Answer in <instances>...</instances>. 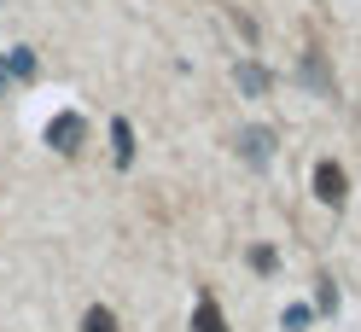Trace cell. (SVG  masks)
Masks as SVG:
<instances>
[{
    "instance_id": "3957f363",
    "label": "cell",
    "mask_w": 361,
    "mask_h": 332,
    "mask_svg": "<svg viewBox=\"0 0 361 332\" xmlns=\"http://www.w3.org/2000/svg\"><path fill=\"white\" fill-rule=\"evenodd\" d=\"M314 198H321V204H332V210L350 198V175L338 169L332 158H321V164H314Z\"/></svg>"
},
{
    "instance_id": "8992f818",
    "label": "cell",
    "mask_w": 361,
    "mask_h": 332,
    "mask_svg": "<svg viewBox=\"0 0 361 332\" xmlns=\"http://www.w3.org/2000/svg\"><path fill=\"white\" fill-rule=\"evenodd\" d=\"M111 158H117L123 169L134 164V128H128L123 117H117V123H111Z\"/></svg>"
},
{
    "instance_id": "7c38bea8",
    "label": "cell",
    "mask_w": 361,
    "mask_h": 332,
    "mask_svg": "<svg viewBox=\"0 0 361 332\" xmlns=\"http://www.w3.org/2000/svg\"><path fill=\"white\" fill-rule=\"evenodd\" d=\"M6 87H12V76H6V59H0V99H6Z\"/></svg>"
},
{
    "instance_id": "30bf717a",
    "label": "cell",
    "mask_w": 361,
    "mask_h": 332,
    "mask_svg": "<svg viewBox=\"0 0 361 332\" xmlns=\"http://www.w3.org/2000/svg\"><path fill=\"white\" fill-rule=\"evenodd\" d=\"M274 262H280V257L268 251V245H257V251H251V269H257V274H268V269H274Z\"/></svg>"
},
{
    "instance_id": "8fae6325",
    "label": "cell",
    "mask_w": 361,
    "mask_h": 332,
    "mask_svg": "<svg viewBox=\"0 0 361 332\" xmlns=\"http://www.w3.org/2000/svg\"><path fill=\"white\" fill-rule=\"evenodd\" d=\"M309 326V309H286V332H303Z\"/></svg>"
},
{
    "instance_id": "52a82bcc",
    "label": "cell",
    "mask_w": 361,
    "mask_h": 332,
    "mask_svg": "<svg viewBox=\"0 0 361 332\" xmlns=\"http://www.w3.org/2000/svg\"><path fill=\"white\" fill-rule=\"evenodd\" d=\"M35 70H41V64H35L30 47H18V53L6 59V76H18V82H35Z\"/></svg>"
},
{
    "instance_id": "6da1fadb",
    "label": "cell",
    "mask_w": 361,
    "mask_h": 332,
    "mask_svg": "<svg viewBox=\"0 0 361 332\" xmlns=\"http://www.w3.org/2000/svg\"><path fill=\"white\" fill-rule=\"evenodd\" d=\"M233 152H239L251 169H268V164H274V128H262V123L239 128V135H233Z\"/></svg>"
},
{
    "instance_id": "7a4b0ae2",
    "label": "cell",
    "mask_w": 361,
    "mask_h": 332,
    "mask_svg": "<svg viewBox=\"0 0 361 332\" xmlns=\"http://www.w3.org/2000/svg\"><path fill=\"white\" fill-rule=\"evenodd\" d=\"M82 140H87V123L76 117V111H59V117L47 123V146L59 152V158H76Z\"/></svg>"
},
{
    "instance_id": "277c9868",
    "label": "cell",
    "mask_w": 361,
    "mask_h": 332,
    "mask_svg": "<svg viewBox=\"0 0 361 332\" xmlns=\"http://www.w3.org/2000/svg\"><path fill=\"white\" fill-rule=\"evenodd\" d=\"M233 82H239V87H245V94H251V99H257V94H268V82H274V76H268V70H262V64H251V59H239V64H233Z\"/></svg>"
},
{
    "instance_id": "9c48e42d",
    "label": "cell",
    "mask_w": 361,
    "mask_h": 332,
    "mask_svg": "<svg viewBox=\"0 0 361 332\" xmlns=\"http://www.w3.org/2000/svg\"><path fill=\"white\" fill-rule=\"evenodd\" d=\"M82 332H117V315H111V309H87V315H82Z\"/></svg>"
},
{
    "instance_id": "ba28073f",
    "label": "cell",
    "mask_w": 361,
    "mask_h": 332,
    "mask_svg": "<svg viewBox=\"0 0 361 332\" xmlns=\"http://www.w3.org/2000/svg\"><path fill=\"white\" fill-rule=\"evenodd\" d=\"M303 76H309L314 87H321V94H332V76H326V64H321V53H309V59H303Z\"/></svg>"
},
{
    "instance_id": "5b68a950",
    "label": "cell",
    "mask_w": 361,
    "mask_h": 332,
    "mask_svg": "<svg viewBox=\"0 0 361 332\" xmlns=\"http://www.w3.org/2000/svg\"><path fill=\"white\" fill-rule=\"evenodd\" d=\"M192 332H228V321H221V309H216L210 292L198 297V309H192Z\"/></svg>"
}]
</instances>
